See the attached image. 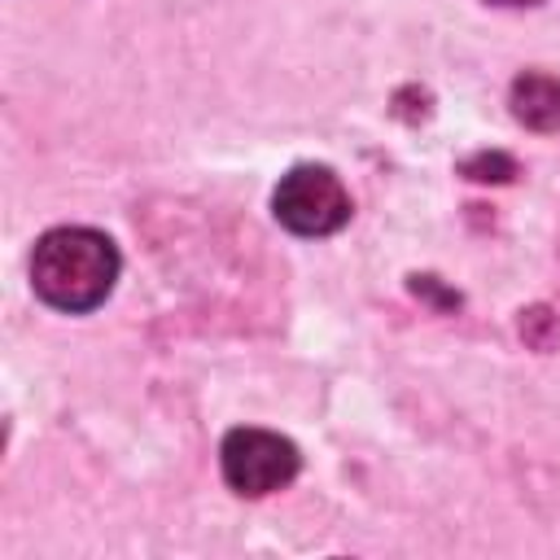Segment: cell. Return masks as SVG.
Returning <instances> with one entry per match:
<instances>
[{"label": "cell", "instance_id": "2", "mask_svg": "<svg viewBox=\"0 0 560 560\" xmlns=\"http://www.w3.org/2000/svg\"><path fill=\"white\" fill-rule=\"evenodd\" d=\"M271 210L298 236H328V232L346 228L350 192H346V184L337 179L332 166L302 162L289 175H280V184L271 192Z\"/></svg>", "mask_w": 560, "mask_h": 560}, {"label": "cell", "instance_id": "1", "mask_svg": "<svg viewBox=\"0 0 560 560\" xmlns=\"http://www.w3.org/2000/svg\"><path fill=\"white\" fill-rule=\"evenodd\" d=\"M114 280H118V249L105 232L92 228H52L39 236L31 254L35 293L66 315L101 306Z\"/></svg>", "mask_w": 560, "mask_h": 560}, {"label": "cell", "instance_id": "5", "mask_svg": "<svg viewBox=\"0 0 560 560\" xmlns=\"http://www.w3.org/2000/svg\"><path fill=\"white\" fill-rule=\"evenodd\" d=\"M494 4H538V0H494Z\"/></svg>", "mask_w": 560, "mask_h": 560}, {"label": "cell", "instance_id": "4", "mask_svg": "<svg viewBox=\"0 0 560 560\" xmlns=\"http://www.w3.org/2000/svg\"><path fill=\"white\" fill-rule=\"evenodd\" d=\"M512 114L534 131H560V74L525 70L512 83Z\"/></svg>", "mask_w": 560, "mask_h": 560}, {"label": "cell", "instance_id": "3", "mask_svg": "<svg viewBox=\"0 0 560 560\" xmlns=\"http://www.w3.org/2000/svg\"><path fill=\"white\" fill-rule=\"evenodd\" d=\"M219 464H223V481L236 494L262 499L271 490H284L298 477L302 455L289 438L271 429H232L219 446Z\"/></svg>", "mask_w": 560, "mask_h": 560}]
</instances>
